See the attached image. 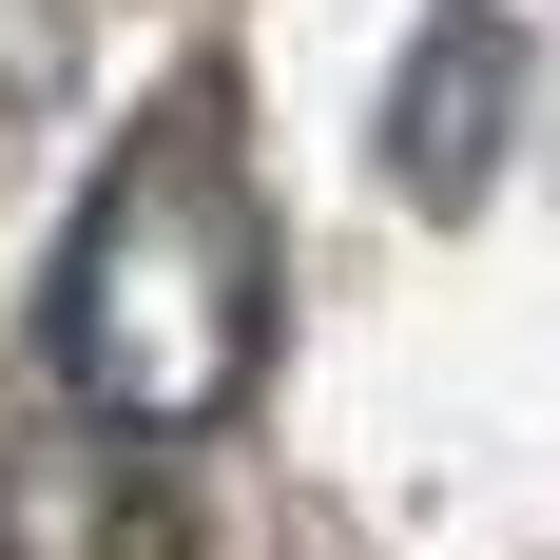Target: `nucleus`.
<instances>
[{"mask_svg": "<svg viewBox=\"0 0 560 560\" xmlns=\"http://www.w3.org/2000/svg\"><path fill=\"white\" fill-rule=\"evenodd\" d=\"M39 348L116 445H194V425L252 406V368H271V213H252V155H232L213 97L155 116L97 174V213L58 232Z\"/></svg>", "mask_w": 560, "mask_h": 560, "instance_id": "1", "label": "nucleus"}, {"mask_svg": "<svg viewBox=\"0 0 560 560\" xmlns=\"http://www.w3.org/2000/svg\"><path fill=\"white\" fill-rule=\"evenodd\" d=\"M503 136H522V39H503V0H445V20L406 39V78H387V174L425 213H483Z\"/></svg>", "mask_w": 560, "mask_h": 560, "instance_id": "2", "label": "nucleus"}]
</instances>
